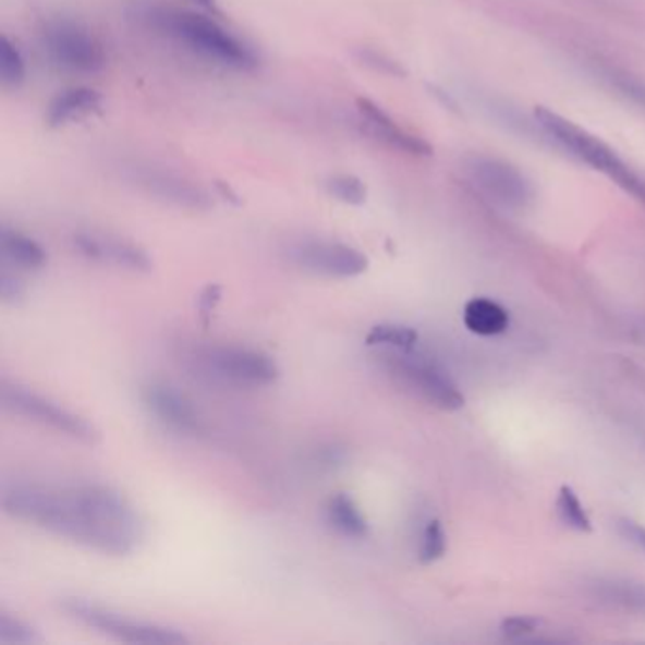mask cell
<instances>
[{
    "label": "cell",
    "instance_id": "obj_22",
    "mask_svg": "<svg viewBox=\"0 0 645 645\" xmlns=\"http://www.w3.org/2000/svg\"><path fill=\"white\" fill-rule=\"evenodd\" d=\"M27 76L22 51L7 35L0 36V80L4 87H20Z\"/></svg>",
    "mask_w": 645,
    "mask_h": 645
},
{
    "label": "cell",
    "instance_id": "obj_2",
    "mask_svg": "<svg viewBox=\"0 0 645 645\" xmlns=\"http://www.w3.org/2000/svg\"><path fill=\"white\" fill-rule=\"evenodd\" d=\"M130 17L220 65L235 71H254L259 65L254 48L222 27L215 17L158 4H135L130 8Z\"/></svg>",
    "mask_w": 645,
    "mask_h": 645
},
{
    "label": "cell",
    "instance_id": "obj_5",
    "mask_svg": "<svg viewBox=\"0 0 645 645\" xmlns=\"http://www.w3.org/2000/svg\"><path fill=\"white\" fill-rule=\"evenodd\" d=\"M194 362L205 377L228 387H269L279 379L271 356L243 346H205L195 352Z\"/></svg>",
    "mask_w": 645,
    "mask_h": 645
},
{
    "label": "cell",
    "instance_id": "obj_21",
    "mask_svg": "<svg viewBox=\"0 0 645 645\" xmlns=\"http://www.w3.org/2000/svg\"><path fill=\"white\" fill-rule=\"evenodd\" d=\"M557 515L560 523L568 526L570 531L580 532V534H591L593 532V521L588 516L587 510L583 508L580 496L568 485H562L557 496Z\"/></svg>",
    "mask_w": 645,
    "mask_h": 645
},
{
    "label": "cell",
    "instance_id": "obj_29",
    "mask_svg": "<svg viewBox=\"0 0 645 645\" xmlns=\"http://www.w3.org/2000/svg\"><path fill=\"white\" fill-rule=\"evenodd\" d=\"M346 459H349V454H346V449H344V447H341V445L338 443H328L320 445V447L313 452L311 462H313L316 467H320V470L331 472V470H338V467L344 466Z\"/></svg>",
    "mask_w": 645,
    "mask_h": 645
},
{
    "label": "cell",
    "instance_id": "obj_10",
    "mask_svg": "<svg viewBox=\"0 0 645 645\" xmlns=\"http://www.w3.org/2000/svg\"><path fill=\"white\" fill-rule=\"evenodd\" d=\"M288 258L302 271L328 277L352 279L367 271L369 259L354 246L331 241H303L290 246Z\"/></svg>",
    "mask_w": 645,
    "mask_h": 645
},
{
    "label": "cell",
    "instance_id": "obj_34",
    "mask_svg": "<svg viewBox=\"0 0 645 645\" xmlns=\"http://www.w3.org/2000/svg\"><path fill=\"white\" fill-rule=\"evenodd\" d=\"M195 2L197 7L205 8L208 12H212V14H218V4H216V0H192Z\"/></svg>",
    "mask_w": 645,
    "mask_h": 645
},
{
    "label": "cell",
    "instance_id": "obj_19",
    "mask_svg": "<svg viewBox=\"0 0 645 645\" xmlns=\"http://www.w3.org/2000/svg\"><path fill=\"white\" fill-rule=\"evenodd\" d=\"M326 519H328L331 528L344 538L364 539L369 534V523H367L366 515L360 511L351 496L343 495V492L331 496L328 500Z\"/></svg>",
    "mask_w": 645,
    "mask_h": 645
},
{
    "label": "cell",
    "instance_id": "obj_23",
    "mask_svg": "<svg viewBox=\"0 0 645 645\" xmlns=\"http://www.w3.org/2000/svg\"><path fill=\"white\" fill-rule=\"evenodd\" d=\"M326 190L331 197L351 207H360L367 199L366 184L354 174H333L326 180Z\"/></svg>",
    "mask_w": 645,
    "mask_h": 645
},
{
    "label": "cell",
    "instance_id": "obj_33",
    "mask_svg": "<svg viewBox=\"0 0 645 645\" xmlns=\"http://www.w3.org/2000/svg\"><path fill=\"white\" fill-rule=\"evenodd\" d=\"M216 187H218V190H220V194H222L223 197H226V199H228V202L235 203V205H238V203H239L238 194H235V192H233V190H231L230 184H226V182H218V184H216Z\"/></svg>",
    "mask_w": 645,
    "mask_h": 645
},
{
    "label": "cell",
    "instance_id": "obj_28",
    "mask_svg": "<svg viewBox=\"0 0 645 645\" xmlns=\"http://www.w3.org/2000/svg\"><path fill=\"white\" fill-rule=\"evenodd\" d=\"M544 624V619L534 616L506 617L500 623V634L506 640H521L528 634H534Z\"/></svg>",
    "mask_w": 645,
    "mask_h": 645
},
{
    "label": "cell",
    "instance_id": "obj_18",
    "mask_svg": "<svg viewBox=\"0 0 645 645\" xmlns=\"http://www.w3.org/2000/svg\"><path fill=\"white\" fill-rule=\"evenodd\" d=\"M0 252L4 261H10L12 266L25 269V271H36L42 269L48 261V254L44 251L40 243L35 239L23 235L20 231L2 228L0 231Z\"/></svg>",
    "mask_w": 645,
    "mask_h": 645
},
{
    "label": "cell",
    "instance_id": "obj_32",
    "mask_svg": "<svg viewBox=\"0 0 645 645\" xmlns=\"http://www.w3.org/2000/svg\"><path fill=\"white\" fill-rule=\"evenodd\" d=\"M222 300V287L220 284H208L203 288L202 294L197 297V311L199 315L208 320V316L215 313V308L218 307V303Z\"/></svg>",
    "mask_w": 645,
    "mask_h": 645
},
{
    "label": "cell",
    "instance_id": "obj_4",
    "mask_svg": "<svg viewBox=\"0 0 645 645\" xmlns=\"http://www.w3.org/2000/svg\"><path fill=\"white\" fill-rule=\"evenodd\" d=\"M382 358L388 374L434 407L452 413L466 405V398L459 385L436 360L424 356L416 349L409 352L385 351Z\"/></svg>",
    "mask_w": 645,
    "mask_h": 645
},
{
    "label": "cell",
    "instance_id": "obj_20",
    "mask_svg": "<svg viewBox=\"0 0 645 645\" xmlns=\"http://www.w3.org/2000/svg\"><path fill=\"white\" fill-rule=\"evenodd\" d=\"M418 331L405 324L382 322L375 324L372 330L367 331L366 344L382 351H415L418 346Z\"/></svg>",
    "mask_w": 645,
    "mask_h": 645
},
{
    "label": "cell",
    "instance_id": "obj_30",
    "mask_svg": "<svg viewBox=\"0 0 645 645\" xmlns=\"http://www.w3.org/2000/svg\"><path fill=\"white\" fill-rule=\"evenodd\" d=\"M25 295L22 280L8 271L7 267L0 272V297L7 303H20Z\"/></svg>",
    "mask_w": 645,
    "mask_h": 645
},
{
    "label": "cell",
    "instance_id": "obj_1",
    "mask_svg": "<svg viewBox=\"0 0 645 645\" xmlns=\"http://www.w3.org/2000/svg\"><path fill=\"white\" fill-rule=\"evenodd\" d=\"M2 508L17 521L110 557L131 555L143 539L135 508L105 485H20L4 492Z\"/></svg>",
    "mask_w": 645,
    "mask_h": 645
},
{
    "label": "cell",
    "instance_id": "obj_27",
    "mask_svg": "<svg viewBox=\"0 0 645 645\" xmlns=\"http://www.w3.org/2000/svg\"><path fill=\"white\" fill-rule=\"evenodd\" d=\"M606 80L610 82L611 86L616 87L619 94L624 95L626 99L636 102L640 107L645 108V82L634 78L626 72H608Z\"/></svg>",
    "mask_w": 645,
    "mask_h": 645
},
{
    "label": "cell",
    "instance_id": "obj_17",
    "mask_svg": "<svg viewBox=\"0 0 645 645\" xmlns=\"http://www.w3.org/2000/svg\"><path fill=\"white\" fill-rule=\"evenodd\" d=\"M464 326L480 338H495L510 328L511 316L508 308L488 297H474L464 305Z\"/></svg>",
    "mask_w": 645,
    "mask_h": 645
},
{
    "label": "cell",
    "instance_id": "obj_6",
    "mask_svg": "<svg viewBox=\"0 0 645 645\" xmlns=\"http://www.w3.org/2000/svg\"><path fill=\"white\" fill-rule=\"evenodd\" d=\"M40 38L48 58L65 71L97 74L107 66L105 46L84 23L53 17L44 23Z\"/></svg>",
    "mask_w": 645,
    "mask_h": 645
},
{
    "label": "cell",
    "instance_id": "obj_9",
    "mask_svg": "<svg viewBox=\"0 0 645 645\" xmlns=\"http://www.w3.org/2000/svg\"><path fill=\"white\" fill-rule=\"evenodd\" d=\"M466 174L474 186L487 195L490 202L508 210H526L534 202V186L523 171H519L510 161L474 156L466 159Z\"/></svg>",
    "mask_w": 645,
    "mask_h": 645
},
{
    "label": "cell",
    "instance_id": "obj_35",
    "mask_svg": "<svg viewBox=\"0 0 645 645\" xmlns=\"http://www.w3.org/2000/svg\"><path fill=\"white\" fill-rule=\"evenodd\" d=\"M644 331H645V328H644Z\"/></svg>",
    "mask_w": 645,
    "mask_h": 645
},
{
    "label": "cell",
    "instance_id": "obj_24",
    "mask_svg": "<svg viewBox=\"0 0 645 645\" xmlns=\"http://www.w3.org/2000/svg\"><path fill=\"white\" fill-rule=\"evenodd\" d=\"M445 552H447V534H445L443 524L439 519H430L424 524L423 534H421L418 562L434 564L439 559H443Z\"/></svg>",
    "mask_w": 645,
    "mask_h": 645
},
{
    "label": "cell",
    "instance_id": "obj_8",
    "mask_svg": "<svg viewBox=\"0 0 645 645\" xmlns=\"http://www.w3.org/2000/svg\"><path fill=\"white\" fill-rule=\"evenodd\" d=\"M0 402L7 411L27 416L31 421L48 426L59 434H65L80 443L94 445L99 441V431L95 430L94 424L87 423L86 418L72 413L69 409L61 407L58 403L50 402L48 398L29 392L25 388L2 385Z\"/></svg>",
    "mask_w": 645,
    "mask_h": 645
},
{
    "label": "cell",
    "instance_id": "obj_7",
    "mask_svg": "<svg viewBox=\"0 0 645 645\" xmlns=\"http://www.w3.org/2000/svg\"><path fill=\"white\" fill-rule=\"evenodd\" d=\"M61 610L66 616L78 621V623L92 626L95 631L108 634L115 640H122L127 644L144 645H180L187 644V638L182 632L161 624L146 623V621H136L130 617L120 616L114 611L105 610L101 606L80 600V598H69L61 604Z\"/></svg>",
    "mask_w": 645,
    "mask_h": 645
},
{
    "label": "cell",
    "instance_id": "obj_14",
    "mask_svg": "<svg viewBox=\"0 0 645 645\" xmlns=\"http://www.w3.org/2000/svg\"><path fill=\"white\" fill-rule=\"evenodd\" d=\"M360 118H362V127L367 135L374 136L390 148L405 151L411 156H431V146L421 136L413 135L409 131L398 125L394 118L385 112L377 102L366 97L356 99Z\"/></svg>",
    "mask_w": 645,
    "mask_h": 645
},
{
    "label": "cell",
    "instance_id": "obj_15",
    "mask_svg": "<svg viewBox=\"0 0 645 645\" xmlns=\"http://www.w3.org/2000/svg\"><path fill=\"white\" fill-rule=\"evenodd\" d=\"M588 595L610 610L645 616V583L631 580H595L588 585Z\"/></svg>",
    "mask_w": 645,
    "mask_h": 645
},
{
    "label": "cell",
    "instance_id": "obj_12",
    "mask_svg": "<svg viewBox=\"0 0 645 645\" xmlns=\"http://www.w3.org/2000/svg\"><path fill=\"white\" fill-rule=\"evenodd\" d=\"M143 402L150 415L171 430L179 434H199L203 430V418L194 402L169 382L154 380L146 385Z\"/></svg>",
    "mask_w": 645,
    "mask_h": 645
},
{
    "label": "cell",
    "instance_id": "obj_13",
    "mask_svg": "<svg viewBox=\"0 0 645 645\" xmlns=\"http://www.w3.org/2000/svg\"><path fill=\"white\" fill-rule=\"evenodd\" d=\"M72 246L78 251L80 256L97 264H108L133 272L151 271L150 256L141 246L122 239L99 233H76L72 238Z\"/></svg>",
    "mask_w": 645,
    "mask_h": 645
},
{
    "label": "cell",
    "instance_id": "obj_31",
    "mask_svg": "<svg viewBox=\"0 0 645 645\" xmlns=\"http://www.w3.org/2000/svg\"><path fill=\"white\" fill-rule=\"evenodd\" d=\"M617 531L629 544L634 545L640 552L645 555V526L644 524L632 521L629 516H623L617 521Z\"/></svg>",
    "mask_w": 645,
    "mask_h": 645
},
{
    "label": "cell",
    "instance_id": "obj_3",
    "mask_svg": "<svg viewBox=\"0 0 645 645\" xmlns=\"http://www.w3.org/2000/svg\"><path fill=\"white\" fill-rule=\"evenodd\" d=\"M534 118L539 130L544 131V135L551 138L560 150L581 159L595 171L604 172L623 192L631 194L636 202L645 205V180L638 172L632 171L631 167L626 166L608 144L603 143L598 136L588 133L587 130H581L580 125H575L574 122L552 112L549 108H536Z\"/></svg>",
    "mask_w": 645,
    "mask_h": 645
},
{
    "label": "cell",
    "instance_id": "obj_26",
    "mask_svg": "<svg viewBox=\"0 0 645 645\" xmlns=\"http://www.w3.org/2000/svg\"><path fill=\"white\" fill-rule=\"evenodd\" d=\"M356 58H358L362 65L369 66L375 72L387 74V76H405L407 74L402 63H398L395 59L387 56L385 51L375 50V48H358Z\"/></svg>",
    "mask_w": 645,
    "mask_h": 645
},
{
    "label": "cell",
    "instance_id": "obj_11",
    "mask_svg": "<svg viewBox=\"0 0 645 645\" xmlns=\"http://www.w3.org/2000/svg\"><path fill=\"white\" fill-rule=\"evenodd\" d=\"M131 182L161 202L192 210L210 208V197L203 187L180 177L177 172L151 166H135L130 169Z\"/></svg>",
    "mask_w": 645,
    "mask_h": 645
},
{
    "label": "cell",
    "instance_id": "obj_25",
    "mask_svg": "<svg viewBox=\"0 0 645 645\" xmlns=\"http://www.w3.org/2000/svg\"><path fill=\"white\" fill-rule=\"evenodd\" d=\"M42 642V636L31 624L23 623L17 617L0 613V644L35 645Z\"/></svg>",
    "mask_w": 645,
    "mask_h": 645
},
{
    "label": "cell",
    "instance_id": "obj_16",
    "mask_svg": "<svg viewBox=\"0 0 645 645\" xmlns=\"http://www.w3.org/2000/svg\"><path fill=\"white\" fill-rule=\"evenodd\" d=\"M102 105V95L92 87H69L51 99L46 122L53 130L65 127L66 123L94 114Z\"/></svg>",
    "mask_w": 645,
    "mask_h": 645
}]
</instances>
